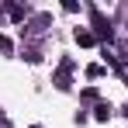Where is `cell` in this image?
I'll list each match as a JSON object with an SVG mask.
<instances>
[{"mask_svg":"<svg viewBox=\"0 0 128 128\" xmlns=\"http://www.w3.org/2000/svg\"><path fill=\"white\" fill-rule=\"evenodd\" d=\"M0 52H10V42L7 38H0Z\"/></svg>","mask_w":128,"mask_h":128,"instance_id":"7a4b0ae2","label":"cell"},{"mask_svg":"<svg viewBox=\"0 0 128 128\" xmlns=\"http://www.w3.org/2000/svg\"><path fill=\"white\" fill-rule=\"evenodd\" d=\"M76 42L80 45H94V35H90V31H76Z\"/></svg>","mask_w":128,"mask_h":128,"instance_id":"6da1fadb","label":"cell"}]
</instances>
